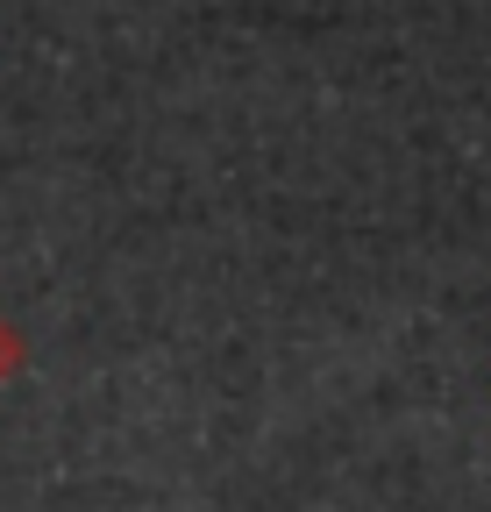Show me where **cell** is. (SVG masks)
Returning <instances> with one entry per match:
<instances>
[{
  "label": "cell",
  "instance_id": "6da1fadb",
  "mask_svg": "<svg viewBox=\"0 0 491 512\" xmlns=\"http://www.w3.org/2000/svg\"><path fill=\"white\" fill-rule=\"evenodd\" d=\"M22 356H29V349H22V328H15V320H0V384L22 370Z\"/></svg>",
  "mask_w": 491,
  "mask_h": 512
}]
</instances>
